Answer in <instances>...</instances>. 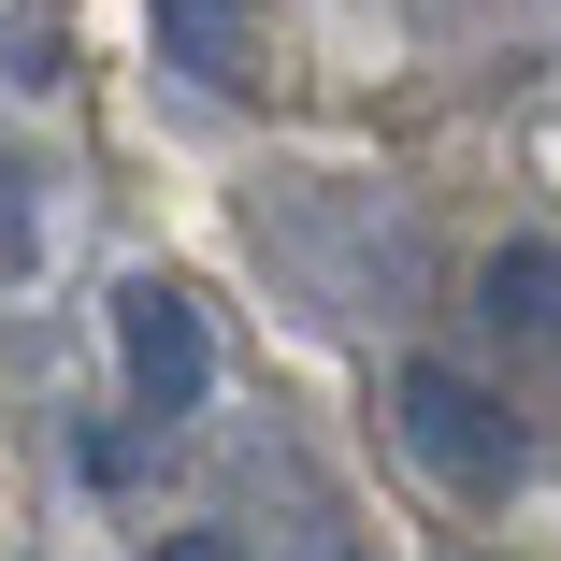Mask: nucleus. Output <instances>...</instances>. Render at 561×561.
Listing matches in <instances>:
<instances>
[{"mask_svg":"<svg viewBox=\"0 0 561 561\" xmlns=\"http://www.w3.org/2000/svg\"><path fill=\"white\" fill-rule=\"evenodd\" d=\"M159 561H216V547H159Z\"/></svg>","mask_w":561,"mask_h":561,"instance_id":"obj_5","label":"nucleus"},{"mask_svg":"<svg viewBox=\"0 0 561 561\" xmlns=\"http://www.w3.org/2000/svg\"><path fill=\"white\" fill-rule=\"evenodd\" d=\"M403 432H417V461H432V476H461V490H490V476L518 461L504 417H490L461 375H446V360H417V375H403Z\"/></svg>","mask_w":561,"mask_h":561,"instance_id":"obj_1","label":"nucleus"},{"mask_svg":"<svg viewBox=\"0 0 561 561\" xmlns=\"http://www.w3.org/2000/svg\"><path fill=\"white\" fill-rule=\"evenodd\" d=\"M490 317H504V331H561V260H547V245H504V260H490Z\"/></svg>","mask_w":561,"mask_h":561,"instance_id":"obj_4","label":"nucleus"},{"mask_svg":"<svg viewBox=\"0 0 561 561\" xmlns=\"http://www.w3.org/2000/svg\"><path fill=\"white\" fill-rule=\"evenodd\" d=\"M231 44H245V0H159V58H173V72L231 87Z\"/></svg>","mask_w":561,"mask_h":561,"instance_id":"obj_3","label":"nucleus"},{"mask_svg":"<svg viewBox=\"0 0 561 561\" xmlns=\"http://www.w3.org/2000/svg\"><path fill=\"white\" fill-rule=\"evenodd\" d=\"M116 346H130V389H145L159 417H187L202 375H216V360H202V317H187L173 288H130V302H116Z\"/></svg>","mask_w":561,"mask_h":561,"instance_id":"obj_2","label":"nucleus"}]
</instances>
